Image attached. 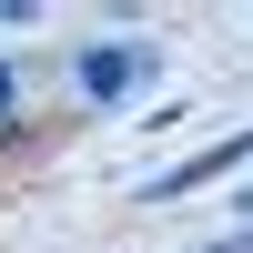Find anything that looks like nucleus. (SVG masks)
<instances>
[{"instance_id":"39448f33","label":"nucleus","mask_w":253,"mask_h":253,"mask_svg":"<svg viewBox=\"0 0 253 253\" xmlns=\"http://www.w3.org/2000/svg\"><path fill=\"white\" fill-rule=\"evenodd\" d=\"M193 253H253V233H223V243H193Z\"/></svg>"},{"instance_id":"20e7f679","label":"nucleus","mask_w":253,"mask_h":253,"mask_svg":"<svg viewBox=\"0 0 253 253\" xmlns=\"http://www.w3.org/2000/svg\"><path fill=\"white\" fill-rule=\"evenodd\" d=\"M20 20H41V0H0V31H20Z\"/></svg>"},{"instance_id":"f257e3e1","label":"nucleus","mask_w":253,"mask_h":253,"mask_svg":"<svg viewBox=\"0 0 253 253\" xmlns=\"http://www.w3.org/2000/svg\"><path fill=\"white\" fill-rule=\"evenodd\" d=\"M71 81H81V101H91V112H122V91H142V81H152V41H91V51L71 61Z\"/></svg>"},{"instance_id":"f03ea898","label":"nucleus","mask_w":253,"mask_h":253,"mask_svg":"<svg viewBox=\"0 0 253 253\" xmlns=\"http://www.w3.org/2000/svg\"><path fill=\"white\" fill-rule=\"evenodd\" d=\"M233 162H253V122H243L233 142H213V152H193V162H172V172H162V182H142L132 203H182V193H203V182H223V172H233Z\"/></svg>"},{"instance_id":"7ed1b4c3","label":"nucleus","mask_w":253,"mask_h":253,"mask_svg":"<svg viewBox=\"0 0 253 253\" xmlns=\"http://www.w3.org/2000/svg\"><path fill=\"white\" fill-rule=\"evenodd\" d=\"M10 101H20V71L0 61V132H10Z\"/></svg>"}]
</instances>
